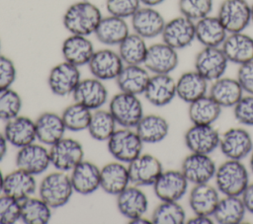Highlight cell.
<instances>
[{
  "label": "cell",
  "mask_w": 253,
  "mask_h": 224,
  "mask_svg": "<svg viewBox=\"0 0 253 224\" xmlns=\"http://www.w3.org/2000/svg\"><path fill=\"white\" fill-rule=\"evenodd\" d=\"M103 16L101 10L88 0L72 3L62 17L63 27L70 35L89 37L94 34Z\"/></svg>",
  "instance_id": "cell-1"
},
{
  "label": "cell",
  "mask_w": 253,
  "mask_h": 224,
  "mask_svg": "<svg viewBox=\"0 0 253 224\" xmlns=\"http://www.w3.org/2000/svg\"><path fill=\"white\" fill-rule=\"evenodd\" d=\"M215 186L223 195L240 196L249 184L247 168L239 160L227 159L216 168Z\"/></svg>",
  "instance_id": "cell-2"
},
{
  "label": "cell",
  "mask_w": 253,
  "mask_h": 224,
  "mask_svg": "<svg viewBox=\"0 0 253 224\" xmlns=\"http://www.w3.org/2000/svg\"><path fill=\"white\" fill-rule=\"evenodd\" d=\"M38 189L39 196L51 208L67 204L74 191L69 175L58 170L44 176Z\"/></svg>",
  "instance_id": "cell-3"
},
{
  "label": "cell",
  "mask_w": 253,
  "mask_h": 224,
  "mask_svg": "<svg viewBox=\"0 0 253 224\" xmlns=\"http://www.w3.org/2000/svg\"><path fill=\"white\" fill-rule=\"evenodd\" d=\"M143 142L131 128L116 129L107 140V148L112 157L119 162L128 164L142 152Z\"/></svg>",
  "instance_id": "cell-4"
},
{
  "label": "cell",
  "mask_w": 253,
  "mask_h": 224,
  "mask_svg": "<svg viewBox=\"0 0 253 224\" xmlns=\"http://www.w3.org/2000/svg\"><path fill=\"white\" fill-rule=\"evenodd\" d=\"M109 111L117 124L122 127L135 128L143 114V107L136 95L120 92L113 96Z\"/></svg>",
  "instance_id": "cell-5"
},
{
  "label": "cell",
  "mask_w": 253,
  "mask_h": 224,
  "mask_svg": "<svg viewBox=\"0 0 253 224\" xmlns=\"http://www.w3.org/2000/svg\"><path fill=\"white\" fill-rule=\"evenodd\" d=\"M216 16L228 34L243 32L251 23V5L246 0H223Z\"/></svg>",
  "instance_id": "cell-6"
},
{
  "label": "cell",
  "mask_w": 253,
  "mask_h": 224,
  "mask_svg": "<svg viewBox=\"0 0 253 224\" xmlns=\"http://www.w3.org/2000/svg\"><path fill=\"white\" fill-rule=\"evenodd\" d=\"M228 60L220 46H204L195 57V70L209 82L222 77L226 71Z\"/></svg>",
  "instance_id": "cell-7"
},
{
  "label": "cell",
  "mask_w": 253,
  "mask_h": 224,
  "mask_svg": "<svg viewBox=\"0 0 253 224\" xmlns=\"http://www.w3.org/2000/svg\"><path fill=\"white\" fill-rule=\"evenodd\" d=\"M49 157L51 165L56 170L71 172L84 160V149L79 141L63 137L49 146Z\"/></svg>",
  "instance_id": "cell-8"
},
{
  "label": "cell",
  "mask_w": 253,
  "mask_h": 224,
  "mask_svg": "<svg viewBox=\"0 0 253 224\" xmlns=\"http://www.w3.org/2000/svg\"><path fill=\"white\" fill-rule=\"evenodd\" d=\"M80 80L79 67L64 60L50 69L47 76V85L53 95L66 97L72 95Z\"/></svg>",
  "instance_id": "cell-9"
},
{
  "label": "cell",
  "mask_w": 253,
  "mask_h": 224,
  "mask_svg": "<svg viewBox=\"0 0 253 224\" xmlns=\"http://www.w3.org/2000/svg\"><path fill=\"white\" fill-rule=\"evenodd\" d=\"M161 37L176 50L188 47L196 39L195 22L183 15L175 17L165 23Z\"/></svg>",
  "instance_id": "cell-10"
},
{
  "label": "cell",
  "mask_w": 253,
  "mask_h": 224,
  "mask_svg": "<svg viewBox=\"0 0 253 224\" xmlns=\"http://www.w3.org/2000/svg\"><path fill=\"white\" fill-rule=\"evenodd\" d=\"M16 167L33 176L45 172L50 163L49 149L42 143H31L19 148L15 157Z\"/></svg>",
  "instance_id": "cell-11"
},
{
  "label": "cell",
  "mask_w": 253,
  "mask_h": 224,
  "mask_svg": "<svg viewBox=\"0 0 253 224\" xmlns=\"http://www.w3.org/2000/svg\"><path fill=\"white\" fill-rule=\"evenodd\" d=\"M218 147L226 159L241 161L253 151V140L246 129L231 127L220 135Z\"/></svg>",
  "instance_id": "cell-12"
},
{
  "label": "cell",
  "mask_w": 253,
  "mask_h": 224,
  "mask_svg": "<svg viewBox=\"0 0 253 224\" xmlns=\"http://www.w3.org/2000/svg\"><path fill=\"white\" fill-rule=\"evenodd\" d=\"M216 165L210 154L190 153L181 164V172L193 185L206 184L214 178Z\"/></svg>",
  "instance_id": "cell-13"
},
{
  "label": "cell",
  "mask_w": 253,
  "mask_h": 224,
  "mask_svg": "<svg viewBox=\"0 0 253 224\" xmlns=\"http://www.w3.org/2000/svg\"><path fill=\"white\" fill-rule=\"evenodd\" d=\"M129 182L136 187L153 186L163 172L161 162L151 154H140L127 164Z\"/></svg>",
  "instance_id": "cell-14"
},
{
  "label": "cell",
  "mask_w": 253,
  "mask_h": 224,
  "mask_svg": "<svg viewBox=\"0 0 253 224\" xmlns=\"http://www.w3.org/2000/svg\"><path fill=\"white\" fill-rule=\"evenodd\" d=\"M220 134L212 124H193L184 135L186 147L192 153L211 154L219 145Z\"/></svg>",
  "instance_id": "cell-15"
},
{
  "label": "cell",
  "mask_w": 253,
  "mask_h": 224,
  "mask_svg": "<svg viewBox=\"0 0 253 224\" xmlns=\"http://www.w3.org/2000/svg\"><path fill=\"white\" fill-rule=\"evenodd\" d=\"M178 64L177 50L162 41L148 46L142 65L153 74H170Z\"/></svg>",
  "instance_id": "cell-16"
},
{
  "label": "cell",
  "mask_w": 253,
  "mask_h": 224,
  "mask_svg": "<svg viewBox=\"0 0 253 224\" xmlns=\"http://www.w3.org/2000/svg\"><path fill=\"white\" fill-rule=\"evenodd\" d=\"M124 66L119 52L111 48L95 50L88 63L91 75L101 81L116 80Z\"/></svg>",
  "instance_id": "cell-17"
},
{
  "label": "cell",
  "mask_w": 253,
  "mask_h": 224,
  "mask_svg": "<svg viewBox=\"0 0 253 224\" xmlns=\"http://www.w3.org/2000/svg\"><path fill=\"white\" fill-rule=\"evenodd\" d=\"M189 182L178 170L163 171L153 184V191L161 201H178L188 190Z\"/></svg>",
  "instance_id": "cell-18"
},
{
  "label": "cell",
  "mask_w": 253,
  "mask_h": 224,
  "mask_svg": "<svg viewBox=\"0 0 253 224\" xmlns=\"http://www.w3.org/2000/svg\"><path fill=\"white\" fill-rule=\"evenodd\" d=\"M74 102L91 111L101 109L108 101V89L103 81L91 77L81 79L72 93Z\"/></svg>",
  "instance_id": "cell-19"
},
{
  "label": "cell",
  "mask_w": 253,
  "mask_h": 224,
  "mask_svg": "<svg viewBox=\"0 0 253 224\" xmlns=\"http://www.w3.org/2000/svg\"><path fill=\"white\" fill-rule=\"evenodd\" d=\"M133 33L139 35L145 39L154 38L161 36L165 26V20L162 14L154 7H140L130 18Z\"/></svg>",
  "instance_id": "cell-20"
},
{
  "label": "cell",
  "mask_w": 253,
  "mask_h": 224,
  "mask_svg": "<svg viewBox=\"0 0 253 224\" xmlns=\"http://www.w3.org/2000/svg\"><path fill=\"white\" fill-rule=\"evenodd\" d=\"M143 95L152 106H167L177 96L176 81L170 74H153L149 78Z\"/></svg>",
  "instance_id": "cell-21"
},
{
  "label": "cell",
  "mask_w": 253,
  "mask_h": 224,
  "mask_svg": "<svg viewBox=\"0 0 253 224\" xmlns=\"http://www.w3.org/2000/svg\"><path fill=\"white\" fill-rule=\"evenodd\" d=\"M4 136L9 144L21 148L37 140L36 123L25 115H17L6 121L3 129Z\"/></svg>",
  "instance_id": "cell-22"
},
{
  "label": "cell",
  "mask_w": 253,
  "mask_h": 224,
  "mask_svg": "<svg viewBox=\"0 0 253 224\" xmlns=\"http://www.w3.org/2000/svg\"><path fill=\"white\" fill-rule=\"evenodd\" d=\"M119 212L128 220L143 216L148 209V198L140 187L128 186L117 195Z\"/></svg>",
  "instance_id": "cell-23"
},
{
  "label": "cell",
  "mask_w": 253,
  "mask_h": 224,
  "mask_svg": "<svg viewBox=\"0 0 253 224\" xmlns=\"http://www.w3.org/2000/svg\"><path fill=\"white\" fill-rule=\"evenodd\" d=\"M101 169L90 161H81L75 166L69 175L75 192L81 195H89L100 188Z\"/></svg>",
  "instance_id": "cell-24"
},
{
  "label": "cell",
  "mask_w": 253,
  "mask_h": 224,
  "mask_svg": "<svg viewBox=\"0 0 253 224\" xmlns=\"http://www.w3.org/2000/svg\"><path fill=\"white\" fill-rule=\"evenodd\" d=\"M220 47L231 63L241 65L253 60V37L243 32L228 34Z\"/></svg>",
  "instance_id": "cell-25"
},
{
  "label": "cell",
  "mask_w": 253,
  "mask_h": 224,
  "mask_svg": "<svg viewBox=\"0 0 253 224\" xmlns=\"http://www.w3.org/2000/svg\"><path fill=\"white\" fill-rule=\"evenodd\" d=\"M94 52V44L86 36L70 35L61 45L63 59L77 67L88 65Z\"/></svg>",
  "instance_id": "cell-26"
},
{
  "label": "cell",
  "mask_w": 253,
  "mask_h": 224,
  "mask_svg": "<svg viewBox=\"0 0 253 224\" xmlns=\"http://www.w3.org/2000/svg\"><path fill=\"white\" fill-rule=\"evenodd\" d=\"M130 184L127 166L115 161L101 168L100 188L111 195H118Z\"/></svg>",
  "instance_id": "cell-27"
},
{
  "label": "cell",
  "mask_w": 253,
  "mask_h": 224,
  "mask_svg": "<svg viewBox=\"0 0 253 224\" xmlns=\"http://www.w3.org/2000/svg\"><path fill=\"white\" fill-rule=\"evenodd\" d=\"M37 189L38 184L35 176L18 168L4 177L3 193L19 201L33 196Z\"/></svg>",
  "instance_id": "cell-28"
},
{
  "label": "cell",
  "mask_w": 253,
  "mask_h": 224,
  "mask_svg": "<svg viewBox=\"0 0 253 224\" xmlns=\"http://www.w3.org/2000/svg\"><path fill=\"white\" fill-rule=\"evenodd\" d=\"M35 123L37 140L43 145L51 146L64 137L66 127L61 115L56 112H44L37 117Z\"/></svg>",
  "instance_id": "cell-29"
},
{
  "label": "cell",
  "mask_w": 253,
  "mask_h": 224,
  "mask_svg": "<svg viewBox=\"0 0 253 224\" xmlns=\"http://www.w3.org/2000/svg\"><path fill=\"white\" fill-rule=\"evenodd\" d=\"M219 199V191L216 187L209 183L198 184L190 190L189 205L194 214L212 216Z\"/></svg>",
  "instance_id": "cell-30"
},
{
  "label": "cell",
  "mask_w": 253,
  "mask_h": 224,
  "mask_svg": "<svg viewBox=\"0 0 253 224\" xmlns=\"http://www.w3.org/2000/svg\"><path fill=\"white\" fill-rule=\"evenodd\" d=\"M209 81L196 70L186 71L176 81L177 97L185 103H192L207 95Z\"/></svg>",
  "instance_id": "cell-31"
},
{
  "label": "cell",
  "mask_w": 253,
  "mask_h": 224,
  "mask_svg": "<svg viewBox=\"0 0 253 224\" xmlns=\"http://www.w3.org/2000/svg\"><path fill=\"white\" fill-rule=\"evenodd\" d=\"M129 34V27L126 19L109 15L100 21L94 35L97 39L109 46L119 45Z\"/></svg>",
  "instance_id": "cell-32"
},
{
  "label": "cell",
  "mask_w": 253,
  "mask_h": 224,
  "mask_svg": "<svg viewBox=\"0 0 253 224\" xmlns=\"http://www.w3.org/2000/svg\"><path fill=\"white\" fill-rule=\"evenodd\" d=\"M149 78V71L142 64L125 65L116 78V83L121 92L139 96L144 93Z\"/></svg>",
  "instance_id": "cell-33"
},
{
  "label": "cell",
  "mask_w": 253,
  "mask_h": 224,
  "mask_svg": "<svg viewBox=\"0 0 253 224\" xmlns=\"http://www.w3.org/2000/svg\"><path fill=\"white\" fill-rule=\"evenodd\" d=\"M243 89L236 78L220 77L212 82L209 96L221 108H233L243 97Z\"/></svg>",
  "instance_id": "cell-34"
},
{
  "label": "cell",
  "mask_w": 253,
  "mask_h": 224,
  "mask_svg": "<svg viewBox=\"0 0 253 224\" xmlns=\"http://www.w3.org/2000/svg\"><path fill=\"white\" fill-rule=\"evenodd\" d=\"M196 39L204 46H221L228 33L217 16H207L195 22Z\"/></svg>",
  "instance_id": "cell-35"
},
{
  "label": "cell",
  "mask_w": 253,
  "mask_h": 224,
  "mask_svg": "<svg viewBox=\"0 0 253 224\" xmlns=\"http://www.w3.org/2000/svg\"><path fill=\"white\" fill-rule=\"evenodd\" d=\"M135 131L143 143L155 144L166 138L169 132V123L159 114H146L135 126Z\"/></svg>",
  "instance_id": "cell-36"
},
{
  "label": "cell",
  "mask_w": 253,
  "mask_h": 224,
  "mask_svg": "<svg viewBox=\"0 0 253 224\" xmlns=\"http://www.w3.org/2000/svg\"><path fill=\"white\" fill-rule=\"evenodd\" d=\"M246 209L240 196L224 195L219 199L212 217L219 224H239L243 221Z\"/></svg>",
  "instance_id": "cell-37"
},
{
  "label": "cell",
  "mask_w": 253,
  "mask_h": 224,
  "mask_svg": "<svg viewBox=\"0 0 253 224\" xmlns=\"http://www.w3.org/2000/svg\"><path fill=\"white\" fill-rule=\"evenodd\" d=\"M221 107L209 95L189 104L188 115L193 124H212L221 113Z\"/></svg>",
  "instance_id": "cell-38"
},
{
  "label": "cell",
  "mask_w": 253,
  "mask_h": 224,
  "mask_svg": "<svg viewBox=\"0 0 253 224\" xmlns=\"http://www.w3.org/2000/svg\"><path fill=\"white\" fill-rule=\"evenodd\" d=\"M118 46V52L125 65L143 64L148 48L145 38L135 33H129Z\"/></svg>",
  "instance_id": "cell-39"
},
{
  "label": "cell",
  "mask_w": 253,
  "mask_h": 224,
  "mask_svg": "<svg viewBox=\"0 0 253 224\" xmlns=\"http://www.w3.org/2000/svg\"><path fill=\"white\" fill-rule=\"evenodd\" d=\"M51 207L40 196L21 201V221L26 224H46L51 219Z\"/></svg>",
  "instance_id": "cell-40"
},
{
  "label": "cell",
  "mask_w": 253,
  "mask_h": 224,
  "mask_svg": "<svg viewBox=\"0 0 253 224\" xmlns=\"http://www.w3.org/2000/svg\"><path fill=\"white\" fill-rule=\"evenodd\" d=\"M117 129V122L108 110H96L88 126L90 136L97 141H107Z\"/></svg>",
  "instance_id": "cell-41"
},
{
  "label": "cell",
  "mask_w": 253,
  "mask_h": 224,
  "mask_svg": "<svg viewBox=\"0 0 253 224\" xmlns=\"http://www.w3.org/2000/svg\"><path fill=\"white\" fill-rule=\"evenodd\" d=\"M61 117L66 130L79 132L88 129L92 117V111L74 102L63 110Z\"/></svg>",
  "instance_id": "cell-42"
},
{
  "label": "cell",
  "mask_w": 253,
  "mask_h": 224,
  "mask_svg": "<svg viewBox=\"0 0 253 224\" xmlns=\"http://www.w3.org/2000/svg\"><path fill=\"white\" fill-rule=\"evenodd\" d=\"M186 219L185 209L178 201H161L151 215L154 224H183Z\"/></svg>",
  "instance_id": "cell-43"
},
{
  "label": "cell",
  "mask_w": 253,
  "mask_h": 224,
  "mask_svg": "<svg viewBox=\"0 0 253 224\" xmlns=\"http://www.w3.org/2000/svg\"><path fill=\"white\" fill-rule=\"evenodd\" d=\"M23 102L15 90L8 88L0 90V119L7 121L20 114Z\"/></svg>",
  "instance_id": "cell-44"
},
{
  "label": "cell",
  "mask_w": 253,
  "mask_h": 224,
  "mask_svg": "<svg viewBox=\"0 0 253 224\" xmlns=\"http://www.w3.org/2000/svg\"><path fill=\"white\" fill-rule=\"evenodd\" d=\"M212 0H179L178 8L181 15L197 22L209 16L212 10Z\"/></svg>",
  "instance_id": "cell-45"
},
{
  "label": "cell",
  "mask_w": 253,
  "mask_h": 224,
  "mask_svg": "<svg viewBox=\"0 0 253 224\" xmlns=\"http://www.w3.org/2000/svg\"><path fill=\"white\" fill-rule=\"evenodd\" d=\"M21 220V201L5 193L0 194V224H14Z\"/></svg>",
  "instance_id": "cell-46"
},
{
  "label": "cell",
  "mask_w": 253,
  "mask_h": 224,
  "mask_svg": "<svg viewBox=\"0 0 253 224\" xmlns=\"http://www.w3.org/2000/svg\"><path fill=\"white\" fill-rule=\"evenodd\" d=\"M105 5L109 15L123 19L131 18L141 7L139 0H106Z\"/></svg>",
  "instance_id": "cell-47"
},
{
  "label": "cell",
  "mask_w": 253,
  "mask_h": 224,
  "mask_svg": "<svg viewBox=\"0 0 253 224\" xmlns=\"http://www.w3.org/2000/svg\"><path fill=\"white\" fill-rule=\"evenodd\" d=\"M233 114L239 123L253 126V95L243 96L233 107Z\"/></svg>",
  "instance_id": "cell-48"
},
{
  "label": "cell",
  "mask_w": 253,
  "mask_h": 224,
  "mask_svg": "<svg viewBox=\"0 0 253 224\" xmlns=\"http://www.w3.org/2000/svg\"><path fill=\"white\" fill-rule=\"evenodd\" d=\"M17 77L16 66L11 58L0 54V90L11 88Z\"/></svg>",
  "instance_id": "cell-49"
},
{
  "label": "cell",
  "mask_w": 253,
  "mask_h": 224,
  "mask_svg": "<svg viewBox=\"0 0 253 224\" xmlns=\"http://www.w3.org/2000/svg\"><path fill=\"white\" fill-rule=\"evenodd\" d=\"M236 79L245 93L253 95V60L239 65Z\"/></svg>",
  "instance_id": "cell-50"
},
{
  "label": "cell",
  "mask_w": 253,
  "mask_h": 224,
  "mask_svg": "<svg viewBox=\"0 0 253 224\" xmlns=\"http://www.w3.org/2000/svg\"><path fill=\"white\" fill-rule=\"evenodd\" d=\"M246 211L253 214V184H248L240 195Z\"/></svg>",
  "instance_id": "cell-51"
},
{
  "label": "cell",
  "mask_w": 253,
  "mask_h": 224,
  "mask_svg": "<svg viewBox=\"0 0 253 224\" xmlns=\"http://www.w3.org/2000/svg\"><path fill=\"white\" fill-rule=\"evenodd\" d=\"M187 223H190V224H212L213 221L211 218V216L195 214L193 217H191L187 220Z\"/></svg>",
  "instance_id": "cell-52"
},
{
  "label": "cell",
  "mask_w": 253,
  "mask_h": 224,
  "mask_svg": "<svg viewBox=\"0 0 253 224\" xmlns=\"http://www.w3.org/2000/svg\"><path fill=\"white\" fill-rule=\"evenodd\" d=\"M8 141L6 140L4 133L0 131V162L4 159V157L7 154V149H8Z\"/></svg>",
  "instance_id": "cell-53"
},
{
  "label": "cell",
  "mask_w": 253,
  "mask_h": 224,
  "mask_svg": "<svg viewBox=\"0 0 253 224\" xmlns=\"http://www.w3.org/2000/svg\"><path fill=\"white\" fill-rule=\"evenodd\" d=\"M141 5L147 6V7H155L163 3L165 0H139Z\"/></svg>",
  "instance_id": "cell-54"
},
{
  "label": "cell",
  "mask_w": 253,
  "mask_h": 224,
  "mask_svg": "<svg viewBox=\"0 0 253 224\" xmlns=\"http://www.w3.org/2000/svg\"><path fill=\"white\" fill-rule=\"evenodd\" d=\"M129 223H136V224H138V223H144V224H146V223H152V221L149 220V219H147V218H145V217H143V216H140V217H137V218H135V219L129 220Z\"/></svg>",
  "instance_id": "cell-55"
},
{
  "label": "cell",
  "mask_w": 253,
  "mask_h": 224,
  "mask_svg": "<svg viewBox=\"0 0 253 224\" xmlns=\"http://www.w3.org/2000/svg\"><path fill=\"white\" fill-rule=\"evenodd\" d=\"M4 175L2 173V171L0 170V194L3 193V186H4Z\"/></svg>",
  "instance_id": "cell-56"
},
{
  "label": "cell",
  "mask_w": 253,
  "mask_h": 224,
  "mask_svg": "<svg viewBox=\"0 0 253 224\" xmlns=\"http://www.w3.org/2000/svg\"><path fill=\"white\" fill-rule=\"evenodd\" d=\"M249 166H250V170L253 173V151L250 154V160H249Z\"/></svg>",
  "instance_id": "cell-57"
},
{
  "label": "cell",
  "mask_w": 253,
  "mask_h": 224,
  "mask_svg": "<svg viewBox=\"0 0 253 224\" xmlns=\"http://www.w3.org/2000/svg\"><path fill=\"white\" fill-rule=\"evenodd\" d=\"M251 23H253V3L251 4Z\"/></svg>",
  "instance_id": "cell-58"
},
{
  "label": "cell",
  "mask_w": 253,
  "mask_h": 224,
  "mask_svg": "<svg viewBox=\"0 0 253 224\" xmlns=\"http://www.w3.org/2000/svg\"><path fill=\"white\" fill-rule=\"evenodd\" d=\"M0 50H1V40H0Z\"/></svg>",
  "instance_id": "cell-59"
}]
</instances>
